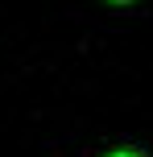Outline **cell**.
Listing matches in <instances>:
<instances>
[{
	"label": "cell",
	"mask_w": 153,
	"mask_h": 157,
	"mask_svg": "<svg viewBox=\"0 0 153 157\" xmlns=\"http://www.w3.org/2000/svg\"><path fill=\"white\" fill-rule=\"evenodd\" d=\"M104 157H145L141 149H112V153H104Z\"/></svg>",
	"instance_id": "obj_1"
}]
</instances>
